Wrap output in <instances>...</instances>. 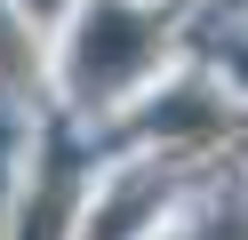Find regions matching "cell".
<instances>
[{
    "instance_id": "obj_1",
    "label": "cell",
    "mask_w": 248,
    "mask_h": 240,
    "mask_svg": "<svg viewBox=\"0 0 248 240\" xmlns=\"http://www.w3.org/2000/svg\"><path fill=\"white\" fill-rule=\"evenodd\" d=\"M152 24L136 8H120V0H96V8L80 16V32H72V88H88V96H104V88H120V80H136L152 64Z\"/></svg>"
},
{
    "instance_id": "obj_2",
    "label": "cell",
    "mask_w": 248,
    "mask_h": 240,
    "mask_svg": "<svg viewBox=\"0 0 248 240\" xmlns=\"http://www.w3.org/2000/svg\"><path fill=\"white\" fill-rule=\"evenodd\" d=\"M24 64H32V32H24V24H16V16L0 8V80H16V72H24Z\"/></svg>"
},
{
    "instance_id": "obj_3",
    "label": "cell",
    "mask_w": 248,
    "mask_h": 240,
    "mask_svg": "<svg viewBox=\"0 0 248 240\" xmlns=\"http://www.w3.org/2000/svg\"><path fill=\"white\" fill-rule=\"evenodd\" d=\"M32 8H48V0H32Z\"/></svg>"
}]
</instances>
